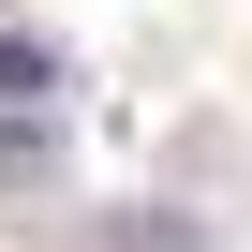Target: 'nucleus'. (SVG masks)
<instances>
[{"mask_svg": "<svg viewBox=\"0 0 252 252\" xmlns=\"http://www.w3.org/2000/svg\"><path fill=\"white\" fill-rule=\"evenodd\" d=\"M45 89H60V45L45 30H0V104H45Z\"/></svg>", "mask_w": 252, "mask_h": 252, "instance_id": "nucleus-1", "label": "nucleus"}]
</instances>
